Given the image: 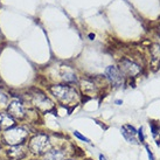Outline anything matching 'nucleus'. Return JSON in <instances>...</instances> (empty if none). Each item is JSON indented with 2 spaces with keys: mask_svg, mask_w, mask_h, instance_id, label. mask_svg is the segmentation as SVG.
Instances as JSON below:
<instances>
[{
  "mask_svg": "<svg viewBox=\"0 0 160 160\" xmlns=\"http://www.w3.org/2000/svg\"><path fill=\"white\" fill-rule=\"evenodd\" d=\"M26 146L28 148V153L34 158L42 157L45 153L53 147L50 136L46 132H35L31 134L28 138V142H26Z\"/></svg>",
  "mask_w": 160,
  "mask_h": 160,
  "instance_id": "1",
  "label": "nucleus"
},
{
  "mask_svg": "<svg viewBox=\"0 0 160 160\" xmlns=\"http://www.w3.org/2000/svg\"><path fill=\"white\" fill-rule=\"evenodd\" d=\"M31 136L29 130L25 125H15L8 130H5L0 134V142L4 146H14V145H23L28 142Z\"/></svg>",
  "mask_w": 160,
  "mask_h": 160,
  "instance_id": "2",
  "label": "nucleus"
},
{
  "mask_svg": "<svg viewBox=\"0 0 160 160\" xmlns=\"http://www.w3.org/2000/svg\"><path fill=\"white\" fill-rule=\"evenodd\" d=\"M49 92L63 105H70L78 99V92L75 88L67 84H54L49 87Z\"/></svg>",
  "mask_w": 160,
  "mask_h": 160,
  "instance_id": "3",
  "label": "nucleus"
},
{
  "mask_svg": "<svg viewBox=\"0 0 160 160\" xmlns=\"http://www.w3.org/2000/svg\"><path fill=\"white\" fill-rule=\"evenodd\" d=\"M6 111L8 112L17 122H25L28 118V112H27L25 103L18 98H14L8 103V105L6 108Z\"/></svg>",
  "mask_w": 160,
  "mask_h": 160,
  "instance_id": "4",
  "label": "nucleus"
},
{
  "mask_svg": "<svg viewBox=\"0 0 160 160\" xmlns=\"http://www.w3.org/2000/svg\"><path fill=\"white\" fill-rule=\"evenodd\" d=\"M32 103L36 111H40L42 113H47L54 110V103L46 93L38 91L32 95Z\"/></svg>",
  "mask_w": 160,
  "mask_h": 160,
  "instance_id": "5",
  "label": "nucleus"
},
{
  "mask_svg": "<svg viewBox=\"0 0 160 160\" xmlns=\"http://www.w3.org/2000/svg\"><path fill=\"white\" fill-rule=\"evenodd\" d=\"M28 148L26 144L23 145H14V146H6L5 156L8 160H25L28 157Z\"/></svg>",
  "mask_w": 160,
  "mask_h": 160,
  "instance_id": "6",
  "label": "nucleus"
},
{
  "mask_svg": "<svg viewBox=\"0 0 160 160\" xmlns=\"http://www.w3.org/2000/svg\"><path fill=\"white\" fill-rule=\"evenodd\" d=\"M119 71L122 72L123 76H128V77H136L137 75L140 74L142 68L139 64H137L136 62H133L132 60L129 58H123L120 60L119 62Z\"/></svg>",
  "mask_w": 160,
  "mask_h": 160,
  "instance_id": "7",
  "label": "nucleus"
},
{
  "mask_svg": "<svg viewBox=\"0 0 160 160\" xmlns=\"http://www.w3.org/2000/svg\"><path fill=\"white\" fill-rule=\"evenodd\" d=\"M105 76H107L108 81L116 88H118L124 83V76L122 75L119 69L115 66H109L105 69Z\"/></svg>",
  "mask_w": 160,
  "mask_h": 160,
  "instance_id": "8",
  "label": "nucleus"
},
{
  "mask_svg": "<svg viewBox=\"0 0 160 160\" xmlns=\"http://www.w3.org/2000/svg\"><path fill=\"white\" fill-rule=\"evenodd\" d=\"M67 151L61 147H52L47 153L41 157V160H64Z\"/></svg>",
  "mask_w": 160,
  "mask_h": 160,
  "instance_id": "9",
  "label": "nucleus"
},
{
  "mask_svg": "<svg viewBox=\"0 0 160 160\" xmlns=\"http://www.w3.org/2000/svg\"><path fill=\"white\" fill-rule=\"evenodd\" d=\"M120 132H122V136L125 138V140L129 142L130 144H134V145L139 144V142L137 140V130L134 129V126L130 124H125L122 126Z\"/></svg>",
  "mask_w": 160,
  "mask_h": 160,
  "instance_id": "10",
  "label": "nucleus"
},
{
  "mask_svg": "<svg viewBox=\"0 0 160 160\" xmlns=\"http://www.w3.org/2000/svg\"><path fill=\"white\" fill-rule=\"evenodd\" d=\"M17 125V120L7 111H0V129L1 131L8 130Z\"/></svg>",
  "mask_w": 160,
  "mask_h": 160,
  "instance_id": "11",
  "label": "nucleus"
},
{
  "mask_svg": "<svg viewBox=\"0 0 160 160\" xmlns=\"http://www.w3.org/2000/svg\"><path fill=\"white\" fill-rule=\"evenodd\" d=\"M151 53H152V58L153 60H159L160 58V46L154 45L153 48L151 49Z\"/></svg>",
  "mask_w": 160,
  "mask_h": 160,
  "instance_id": "12",
  "label": "nucleus"
},
{
  "mask_svg": "<svg viewBox=\"0 0 160 160\" xmlns=\"http://www.w3.org/2000/svg\"><path fill=\"white\" fill-rule=\"evenodd\" d=\"M74 136H75L77 139H80V140H82V142H88V144H90V139L89 138H87L85 136H83V134L81 133V132H78V131H74Z\"/></svg>",
  "mask_w": 160,
  "mask_h": 160,
  "instance_id": "13",
  "label": "nucleus"
},
{
  "mask_svg": "<svg viewBox=\"0 0 160 160\" xmlns=\"http://www.w3.org/2000/svg\"><path fill=\"white\" fill-rule=\"evenodd\" d=\"M137 134H138V137H139V142H145V137H144V128H142V126H140V128L137 130Z\"/></svg>",
  "mask_w": 160,
  "mask_h": 160,
  "instance_id": "14",
  "label": "nucleus"
},
{
  "mask_svg": "<svg viewBox=\"0 0 160 160\" xmlns=\"http://www.w3.org/2000/svg\"><path fill=\"white\" fill-rule=\"evenodd\" d=\"M145 148H146V151H147V156H148V159H150V160H154V156H153L152 151L150 150V147L147 146V145H145Z\"/></svg>",
  "mask_w": 160,
  "mask_h": 160,
  "instance_id": "15",
  "label": "nucleus"
},
{
  "mask_svg": "<svg viewBox=\"0 0 160 160\" xmlns=\"http://www.w3.org/2000/svg\"><path fill=\"white\" fill-rule=\"evenodd\" d=\"M150 126H151V130H152V134H153V136H156V134L158 133V132H159L158 128H157V126L154 124H153V123H151V124H150Z\"/></svg>",
  "mask_w": 160,
  "mask_h": 160,
  "instance_id": "16",
  "label": "nucleus"
},
{
  "mask_svg": "<svg viewBox=\"0 0 160 160\" xmlns=\"http://www.w3.org/2000/svg\"><path fill=\"white\" fill-rule=\"evenodd\" d=\"M115 103L117 104V105H120V104H123V101H120V99H116Z\"/></svg>",
  "mask_w": 160,
  "mask_h": 160,
  "instance_id": "17",
  "label": "nucleus"
},
{
  "mask_svg": "<svg viewBox=\"0 0 160 160\" xmlns=\"http://www.w3.org/2000/svg\"><path fill=\"white\" fill-rule=\"evenodd\" d=\"M98 158H99V160H108L107 158H105V156H103V154H99Z\"/></svg>",
  "mask_w": 160,
  "mask_h": 160,
  "instance_id": "18",
  "label": "nucleus"
},
{
  "mask_svg": "<svg viewBox=\"0 0 160 160\" xmlns=\"http://www.w3.org/2000/svg\"><path fill=\"white\" fill-rule=\"evenodd\" d=\"M89 38H90V40H93V39H95V35H93V34H89Z\"/></svg>",
  "mask_w": 160,
  "mask_h": 160,
  "instance_id": "19",
  "label": "nucleus"
},
{
  "mask_svg": "<svg viewBox=\"0 0 160 160\" xmlns=\"http://www.w3.org/2000/svg\"><path fill=\"white\" fill-rule=\"evenodd\" d=\"M64 160H76V159H72V158H69V159H64Z\"/></svg>",
  "mask_w": 160,
  "mask_h": 160,
  "instance_id": "20",
  "label": "nucleus"
},
{
  "mask_svg": "<svg viewBox=\"0 0 160 160\" xmlns=\"http://www.w3.org/2000/svg\"><path fill=\"white\" fill-rule=\"evenodd\" d=\"M1 132H2V131H1V129H0V134H1Z\"/></svg>",
  "mask_w": 160,
  "mask_h": 160,
  "instance_id": "21",
  "label": "nucleus"
},
{
  "mask_svg": "<svg viewBox=\"0 0 160 160\" xmlns=\"http://www.w3.org/2000/svg\"><path fill=\"white\" fill-rule=\"evenodd\" d=\"M159 32H160V26H159Z\"/></svg>",
  "mask_w": 160,
  "mask_h": 160,
  "instance_id": "22",
  "label": "nucleus"
}]
</instances>
